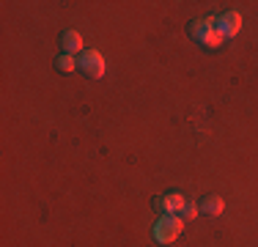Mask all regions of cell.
I'll return each mask as SVG.
<instances>
[{
    "instance_id": "6da1fadb",
    "label": "cell",
    "mask_w": 258,
    "mask_h": 247,
    "mask_svg": "<svg viewBox=\"0 0 258 247\" xmlns=\"http://www.w3.org/2000/svg\"><path fill=\"white\" fill-rule=\"evenodd\" d=\"M187 33L195 44H201L204 49H217L223 44V36L217 33V25H214V17H206V20H192L187 25Z\"/></svg>"
},
{
    "instance_id": "7a4b0ae2",
    "label": "cell",
    "mask_w": 258,
    "mask_h": 247,
    "mask_svg": "<svg viewBox=\"0 0 258 247\" xmlns=\"http://www.w3.org/2000/svg\"><path fill=\"white\" fill-rule=\"evenodd\" d=\"M181 228H184V220L179 214H159V220L154 222V239L159 244H170L179 239Z\"/></svg>"
},
{
    "instance_id": "3957f363",
    "label": "cell",
    "mask_w": 258,
    "mask_h": 247,
    "mask_svg": "<svg viewBox=\"0 0 258 247\" xmlns=\"http://www.w3.org/2000/svg\"><path fill=\"white\" fill-rule=\"evenodd\" d=\"M104 58L99 49H83L77 55V72H83L88 80H102L104 77Z\"/></svg>"
},
{
    "instance_id": "277c9868",
    "label": "cell",
    "mask_w": 258,
    "mask_h": 247,
    "mask_svg": "<svg viewBox=\"0 0 258 247\" xmlns=\"http://www.w3.org/2000/svg\"><path fill=\"white\" fill-rule=\"evenodd\" d=\"M214 25H217V33L223 36V41H225V39H233V36L242 30V17H239L236 11H223V14L214 20Z\"/></svg>"
},
{
    "instance_id": "5b68a950",
    "label": "cell",
    "mask_w": 258,
    "mask_h": 247,
    "mask_svg": "<svg viewBox=\"0 0 258 247\" xmlns=\"http://www.w3.org/2000/svg\"><path fill=\"white\" fill-rule=\"evenodd\" d=\"M58 44H60V52H63V55H72V58H77V55L85 49V47H83V36H80L75 28H66L63 33H60Z\"/></svg>"
},
{
    "instance_id": "8992f818",
    "label": "cell",
    "mask_w": 258,
    "mask_h": 247,
    "mask_svg": "<svg viewBox=\"0 0 258 247\" xmlns=\"http://www.w3.org/2000/svg\"><path fill=\"white\" fill-rule=\"evenodd\" d=\"M184 195L179 193H165V195H159L157 201H154V206L159 209V214H179L181 209H184Z\"/></svg>"
},
{
    "instance_id": "52a82bcc",
    "label": "cell",
    "mask_w": 258,
    "mask_h": 247,
    "mask_svg": "<svg viewBox=\"0 0 258 247\" xmlns=\"http://www.w3.org/2000/svg\"><path fill=\"white\" fill-rule=\"evenodd\" d=\"M198 209H201V214H206V217H217V214H223L225 201L220 195H206L204 201L198 203Z\"/></svg>"
},
{
    "instance_id": "ba28073f",
    "label": "cell",
    "mask_w": 258,
    "mask_h": 247,
    "mask_svg": "<svg viewBox=\"0 0 258 247\" xmlns=\"http://www.w3.org/2000/svg\"><path fill=\"white\" fill-rule=\"evenodd\" d=\"M55 69H58L60 74H72V72H77V58L58 52V55H55Z\"/></svg>"
},
{
    "instance_id": "9c48e42d",
    "label": "cell",
    "mask_w": 258,
    "mask_h": 247,
    "mask_svg": "<svg viewBox=\"0 0 258 247\" xmlns=\"http://www.w3.org/2000/svg\"><path fill=\"white\" fill-rule=\"evenodd\" d=\"M198 212H201V209H198V203H184V209H181V212H179V217L184 220V222H187V220H195V217H198Z\"/></svg>"
}]
</instances>
